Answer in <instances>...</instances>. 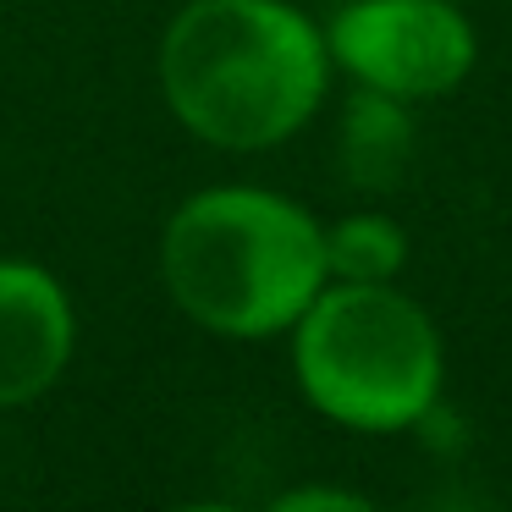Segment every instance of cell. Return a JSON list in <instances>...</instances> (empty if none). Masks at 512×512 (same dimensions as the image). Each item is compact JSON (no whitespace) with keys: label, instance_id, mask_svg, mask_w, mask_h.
<instances>
[{"label":"cell","instance_id":"obj_1","mask_svg":"<svg viewBox=\"0 0 512 512\" xmlns=\"http://www.w3.org/2000/svg\"><path fill=\"white\" fill-rule=\"evenodd\" d=\"M166 100L221 149H265L325 100V39L281 0H193L160 50Z\"/></svg>","mask_w":512,"mask_h":512},{"label":"cell","instance_id":"obj_2","mask_svg":"<svg viewBox=\"0 0 512 512\" xmlns=\"http://www.w3.org/2000/svg\"><path fill=\"white\" fill-rule=\"evenodd\" d=\"M325 232L259 188H215L166 226L171 298L221 336H270L303 320L325 287Z\"/></svg>","mask_w":512,"mask_h":512},{"label":"cell","instance_id":"obj_3","mask_svg":"<svg viewBox=\"0 0 512 512\" xmlns=\"http://www.w3.org/2000/svg\"><path fill=\"white\" fill-rule=\"evenodd\" d=\"M298 380L347 430H408L441 391V336L386 281H336L298 320Z\"/></svg>","mask_w":512,"mask_h":512},{"label":"cell","instance_id":"obj_4","mask_svg":"<svg viewBox=\"0 0 512 512\" xmlns=\"http://www.w3.org/2000/svg\"><path fill=\"white\" fill-rule=\"evenodd\" d=\"M364 89L391 100H435L474 67V28L452 0H353L325 39Z\"/></svg>","mask_w":512,"mask_h":512},{"label":"cell","instance_id":"obj_5","mask_svg":"<svg viewBox=\"0 0 512 512\" xmlns=\"http://www.w3.org/2000/svg\"><path fill=\"white\" fill-rule=\"evenodd\" d=\"M72 314L61 287L34 265H0V408L28 402L61 375Z\"/></svg>","mask_w":512,"mask_h":512},{"label":"cell","instance_id":"obj_6","mask_svg":"<svg viewBox=\"0 0 512 512\" xmlns=\"http://www.w3.org/2000/svg\"><path fill=\"white\" fill-rule=\"evenodd\" d=\"M408 144H413V127H408V116H402V100L364 89L347 105L342 160H347V177H353L358 188H391L402 160H408Z\"/></svg>","mask_w":512,"mask_h":512},{"label":"cell","instance_id":"obj_7","mask_svg":"<svg viewBox=\"0 0 512 512\" xmlns=\"http://www.w3.org/2000/svg\"><path fill=\"white\" fill-rule=\"evenodd\" d=\"M408 259V237L386 215H347L325 232V270L336 281H391Z\"/></svg>","mask_w":512,"mask_h":512},{"label":"cell","instance_id":"obj_8","mask_svg":"<svg viewBox=\"0 0 512 512\" xmlns=\"http://www.w3.org/2000/svg\"><path fill=\"white\" fill-rule=\"evenodd\" d=\"M281 507H358L353 496H331V490H303V496H287Z\"/></svg>","mask_w":512,"mask_h":512}]
</instances>
